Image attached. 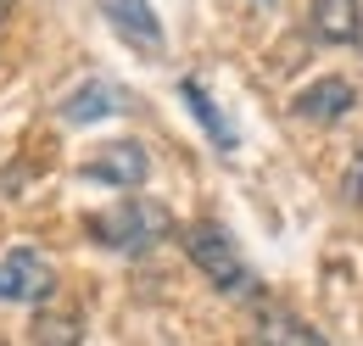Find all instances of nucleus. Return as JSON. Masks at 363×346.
<instances>
[{
    "mask_svg": "<svg viewBox=\"0 0 363 346\" xmlns=\"http://www.w3.org/2000/svg\"><path fill=\"white\" fill-rule=\"evenodd\" d=\"M84 229L95 235V246H106L118 257H140V252H151V246H162L174 235V213L162 201H151V196H123L106 213H90Z\"/></svg>",
    "mask_w": 363,
    "mask_h": 346,
    "instance_id": "nucleus-1",
    "label": "nucleus"
},
{
    "mask_svg": "<svg viewBox=\"0 0 363 346\" xmlns=\"http://www.w3.org/2000/svg\"><path fill=\"white\" fill-rule=\"evenodd\" d=\"M184 252H190V262L201 268V279H207L213 291H224V296H252V291H257V279H252L246 257L235 252L224 223H213V218L190 223V229H184Z\"/></svg>",
    "mask_w": 363,
    "mask_h": 346,
    "instance_id": "nucleus-2",
    "label": "nucleus"
},
{
    "mask_svg": "<svg viewBox=\"0 0 363 346\" xmlns=\"http://www.w3.org/2000/svg\"><path fill=\"white\" fill-rule=\"evenodd\" d=\"M56 296V268L45 262V252L34 246H11L0 257V302L17 307H45Z\"/></svg>",
    "mask_w": 363,
    "mask_h": 346,
    "instance_id": "nucleus-3",
    "label": "nucleus"
},
{
    "mask_svg": "<svg viewBox=\"0 0 363 346\" xmlns=\"http://www.w3.org/2000/svg\"><path fill=\"white\" fill-rule=\"evenodd\" d=\"M101 17H106V28L129 45L135 56H162V50H168L162 17H157L145 0H101Z\"/></svg>",
    "mask_w": 363,
    "mask_h": 346,
    "instance_id": "nucleus-4",
    "label": "nucleus"
},
{
    "mask_svg": "<svg viewBox=\"0 0 363 346\" xmlns=\"http://www.w3.org/2000/svg\"><path fill=\"white\" fill-rule=\"evenodd\" d=\"M84 179L95 184H118V190H140L151 179V151L140 140H112V145H95V157L84 162Z\"/></svg>",
    "mask_w": 363,
    "mask_h": 346,
    "instance_id": "nucleus-5",
    "label": "nucleus"
},
{
    "mask_svg": "<svg viewBox=\"0 0 363 346\" xmlns=\"http://www.w3.org/2000/svg\"><path fill=\"white\" fill-rule=\"evenodd\" d=\"M56 112H62V123L84 129V123H101V118H112V112H129V89L112 84V79H84L79 89L62 95Z\"/></svg>",
    "mask_w": 363,
    "mask_h": 346,
    "instance_id": "nucleus-6",
    "label": "nucleus"
},
{
    "mask_svg": "<svg viewBox=\"0 0 363 346\" xmlns=\"http://www.w3.org/2000/svg\"><path fill=\"white\" fill-rule=\"evenodd\" d=\"M352 106H358V89L347 84V79H318V84L296 89V101H291V112L302 123H341Z\"/></svg>",
    "mask_w": 363,
    "mask_h": 346,
    "instance_id": "nucleus-7",
    "label": "nucleus"
},
{
    "mask_svg": "<svg viewBox=\"0 0 363 346\" xmlns=\"http://www.w3.org/2000/svg\"><path fill=\"white\" fill-rule=\"evenodd\" d=\"M308 28L324 45H358L363 40V6L358 0H313L308 6Z\"/></svg>",
    "mask_w": 363,
    "mask_h": 346,
    "instance_id": "nucleus-8",
    "label": "nucleus"
},
{
    "mask_svg": "<svg viewBox=\"0 0 363 346\" xmlns=\"http://www.w3.org/2000/svg\"><path fill=\"white\" fill-rule=\"evenodd\" d=\"M179 95H184V106L196 112V123L207 129V140H213V145H218V151L229 157V151H235V123L224 118V106H218V101L207 95V84H201V79H184Z\"/></svg>",
    "mask_w": 363,
    "mask_h": 346,
    "instance_id": "nucleus-9",
    "label": "nucleus"
},
{
    "mask_svg": "<svg viewBox=\"0 0 363 346\" xmlns=\"http://www.w3.org/2000/svg\"><path fill=\"white\" fill-rule=\"evenodd\" d=\"M257 341L263 346H324L313 324H302L296 313H285V307H263L257 313Z\"/></svg>",
    "mask_w": 363,
    "mask_h": 346,
    "instance_id": "nucleus-10",
    "label": "nucleus"
},
{
    "mask_svg": "<svg viewBox=\"0 0 363 346\" xmlns=\"http://www.w3.org/2000/svg\"><path fill=\"white\" fill-rule=\"evenodd\" d=\"M34 346H79V318L40 313V318H34Z\"/></svg>",
    "mask_w": 363,
    "mask_h": 346,
    "instance_id": "nucleus-11",
    "label": "nucleus"
},
{
    "mask_svg": "<svg viewBox=\"0 0 363 346\" xmlns=\"http://www.w3.org/2000/svg\"><path fill=\"white\" fill-rule=\"evenodd\" d=\"M347 201H352V207L363 201V151L352 157V173H347Z\"/></svg>",
    "mask_w": 363,
    "mask_h": 346,
    "instance_id": "nucleus-12",
    "label": "nucleus"
},
{
    "mask_svg": "<svg viewBox=\"0 0 363 346\" xmlns=\"http://www.w3.org/2000/svg\"><path fill=\"white\" fill-rule=\"evenodd\" d=\"M11 11H17V0H0V40H6V23H11Z\"/></svg>",
    "mask_w": 363,
    "mask_h": 346,
    "instance_id": "nucleus-13",
    "label": "nucleus"
}]
</instances>
